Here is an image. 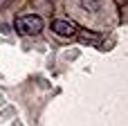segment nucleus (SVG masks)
Returning <instances> with one entry per match:
<instances>
[{
	"label": "nucleus",
	"instance_id": "f257e3e1",
	"mask_svg": "<svg viewBox=\"0 0 128 126\" xmlns=\"http://www.w3.org/2000/svg\"><path fill=\"white\" fill-rule=\"evenodd\" d=\"M14 29L20 34V36H36L43 32V18L40 16H34V14H27V16H18L14 20Z\"/></svg>",
	"mask_w": 128,
	"mask_h": 126
},
{
	"label": "nucleus",
	"instance_id": "f03ea898",
	"mask_svg": "<svg viewBox=\"0 0 128 126\" xmlns=\"http://www.w3.org/2000/svg\"><path fill=\"white\" fill-rule=\"evenodd\" d=\"M52 32H54V34H58V36H63V38H72V36H76L79 25H76L74 20L56 18V20H52Z\"/></svg>",
	"mask_w": 128,
	"mask_h": 126
},
{
	"label": "nucleus",
	"instance_id": "7ed1b4c3",
	"mask_svg": "<svg viewBox=\"0 0 128 126\" xmlns=\"http://www.w3.org/2000/svg\"><path fill=\"white\" fill-rule=\"evenodd\" d=\"M76 36H79V41H81V43H92V45H99V43H101V34H94V32H83L81 27H79Z\"/></svg>",
	"mask_w": 128,
	"mask_h": 126
},
{
	"label": "nucleus",
	"instance_id": "20e7f679",
	"mask_svg": "<svg viewBox=\"0 0 128 126\" xmlns=\"http://www.w3.org/2000/svg\"><path fill=\"white\" fill-rule=\"evenodd\" d=\"M99 5H101V0H81V7L88 11H99Z\"/></svg>",
	"mask_w": 128,
	"mask_h": 126
}]
</instances>
